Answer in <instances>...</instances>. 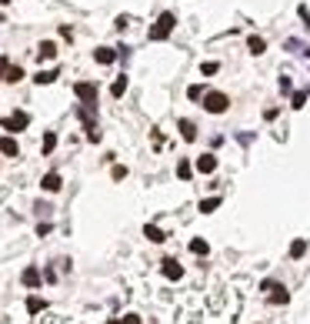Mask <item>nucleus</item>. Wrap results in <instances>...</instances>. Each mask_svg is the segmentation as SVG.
Here are the masks:
<instances>
[{"mask_svg": "<svg viewBox=\"0 0 310 324\" xmlns=\"http://www.w3.org/2000/svg\"><path fill=\"white\" fill-rule=\"evenodd\" d=\"M174 27H177V17H174V14H160V20L150 27V34H147V37H150V40H167Z\"/></svg>", "mask_w": 310, "mask_h": 324, "instance_id": "obj_1", "label": "nucleus"}, {"mask_svg": "<svg viewBox=\"0 0 310 324\" xmlns=\"http://www.w3.org/2000/svg\"><path fill=\"white\" fill-rule=\"evenodd\" d=\"M203 107H207L210 114H223V111L230 107V97H227V94H220V91H210V94L203 97Z\"/></svg>", "mask_w": 310, "mask_h": 324, "instance_id": "obj_2", "label": "nucleus"}, {"mask_svg": "<svg viewBox=\"0 0 310 324\" xmlns=\"http://www.w3.org/2000/svg\"><path fill=\"white\" fill-rule=\"evenodd\" d=\"M73 94L84 104H97V84L93 80H80V84H73Z\"/></svg>", "mask_w": 310, "mask_h": 324, "instance_id": "obj_3", "label": "nucleus"}, {"mask_svg": "<svg viewBox=\"0 0 310 324\" xmlns=\"http://www.w3.org/2000/svg\"><path fill=\"white\" fill-rule=\"evenodd\" d=\"M27 124H30V114H23V111H14V114L3 120V131H10V134H14V131H23Z\"/></svg>", "mask_w": 310, "mask_h": 324, "instance_id": "obj_4", "label": "nucleus"}, {"mask_svg": "<svg viewBox=\"0 0 310 324\" xmlns=\"http://www.w3.org/2000/svg\"><path fill=\"white\" fill-rule=\"evenodd\" d=\"M264 291L270 294L274 304H287V287H284V284H277V281H264Z\"/></svg>", "mask_w": 310, "mask_h": 324, "instance_id": "obj_5", "label": "nucleus"}, {"mask_svg": "<svg viewBox=\"0 0 310 324\" xmlns=\"http://www.w3.org/2000/svg\"><path fill=\"white\" fill-rule=\"evenodd\" d=\"M160 271H164V278H170V281H180L183 278V267L174 261V257H164L160 261Z\"/></svg>", "mask_w": 310, "mask_h": 324, "instance_id": "obj_6", "label": "nucleus"}, {"mask_svg": "<svg viewBox=\"0 0 310 324\" xmlns=\"http://www.w3.org/2000/svg\"><path fill=\"white\" fill-rule=\"evenodd\" d=\"M54 57H57V44L54 40H44V44L37 47V60L44 64V60H54Z\"/></svg>", "mask_w": 310, "mask_h": 324, "instance_id": "obj_7", "label": "nucleus"}, {"mask_svg": "<svg viewBox=\"0 0 310 324\" xmlns=\"http://www.w3.org/2000/svg\"><path fill=\"white\" fill-rule=\"evenodd\" d=\"M20 281H23V287H40V271L37 267H23V274H20Z\"/></svg>", "mask_w": 310, "mask_h": 324, "instance_id": "obj_8", "label": "nucleus"}, {"mask_svg": "<svg viewBox=\"0 0 310 324\" xmlns=\"http://www.w3.org/2000/svg\"><path fill=\"white\" fill-rule=\"evenodd\" d=\"M197 171H200V174H214V171H217V157H214V154L197 157Z\"/></svg>", "mask_w": 310, "mask_h": 324, "instance_id": "obj_9", "label": "nucleus"}, {"mask_svg": "<svg viewBox=\"0 0 310 324\" xmlns=\"http://www.w3.org/2000/svg\"><path fill=\"white\" fill-rule=\"evenodd\" d=\"M93 57H97V64H113V60H117V50H113V47H97Z\"/></svg>", "mask_w": 310, "mask_h": 324, "instance_id": "obj_10", "label": "nucleus"}, {"mask_svg": "<svg viewBox=\"0 0 310 324\" xmlns=\"http://www.w3.org/2000/svg\"><path fill=\"white\" fill-rule=\"evenodd\" d=\"M0 151H3V157H20V147H17V140H14V137H3Z\"/></svg>", "mask_w": 310, "mask_h": 324, "instance_id": "obj_11", "label": "nucleus"}, {"mask_svg": "<svg viewBox=\"0 0 310 324\" xmlns=\"http://www.w3.org/2000/svg\"><path fill=\"white\" fill-rule=\"evenodd\" d=\"M177 127H180L183 140H197V127H194V120H187V117H183V120L177 124Z\"/></svg>", "mask_w": 310, "mask_h": 324, "instance_id": "obj_12", "label": "nucleus"}, {"mask_svg": "<svg viewBox=\"0 0 310 324\" xmlns=\"http://www.w3.org/2000/svg\"><path fill=\"white\" fill-rule=\"evenodd\" d=\"M40 187H44V191H60V174H47V177L40 181Z\"/></svg>", "mask_w": 310, "mask_h": 324, "instance_id": "obj_13", "label": "nucleus"}, {"mask_svg": "<svg viewBox=\"0 0 310 324\" xmlns=\"http://www.w3.org/2000/svg\"><path fill=\"white\" fill-rule=\"evenodd\" d=\"M44 307H47V301H44V298H27V311H30V314H40V311H44Z\"/></svg>", "mask_w": 310, "mask_h": 324, "instance_id": "obj_14", "label": "nucleus"}, {"mask_svg": "<svg viewBox=\"0 0 310 324\" xmlns=\"http://www.w3.org/2000/svg\"><path fill=\"white\" fill-rule=\"evenodd\" d=\"M144 234L150 237V241H154V244H160V241H167V237H164V231H160V228H154V224H147V228H144Z\"/></svg>", "mask_w": 310, "mask_h": 324, "instance_id": "obj_15", "label": "nucleus"}, {"mask_svg": "<svg viewBox=\"0 0 310 324\" xmlns=\"http://www.w3.org/2000/svg\"><path fill=\"white\" fill-rule=\"evenodd\" d=\"M304 254H307V241L300 237V241H293V244H290V257H304Z\"/></svg>", "mask_w": 310, "mask_h": 324, "instance_id": "obj_16", "label": "nucleus"}, {"mask_svg": "<svg viewBox=\"0 0 310 324\" xmlns=\"http://www.w3.org/2000/svg\"><path fill=\"white\" fill-rule=\"evenodd\" d=\"M34 80L40 84V87H44V84H54V80H57V70H40V74H37Z\"/></svg>", "mask_w": 310, "mask_h": 324, "instance_id": "obj_17", "label": "nucleus"}, {"mask_svg": "<svg viewBox=\"0 0 310 324\" xmlns=\"http://www.w3.org/2000/svg\"><path fill=\"white\" fill-rule=\"evenodd\" d=\"M124 91H127V77H117V80H113V87H110V94H113V97H124Z\"/></svg>", "mask_w": 310, "mask_h": 324, "instance_id": "obj_18", "label": "nucleus"}, {"mask_svg": "<svg viewBox=\"0 0 310 324\" xmlns=\"http://www.w3.org/2000/svg\"><path fill=\"white\" fill-rule=\"evenodd\" d=\"M54 147H57V137H54V134H44V140H40V151H44V154H50Z\"/></svg>", "mask_w": 310, "mask_h": 324, "instance_id": "obj_19", "label": "nucleus"}, {"mask_svg": "<svg viewBox=\"0 0 310 324\" xmlns=\"http://www.w3.org/2000/svg\"><path fill=\"white\" fill-rule=\"evenodd\" d=\"M247 47H250V54H264L267 44H264V37H250V40H247Z\"/></svg>", "mask_w": 310, "mask_h": 324, "instance_id": "obj_20", "label": "nucleus"}, {"mask_svg": "<svg viewBox=\"0 0 310 324\" xmlns=\"http://www.w3.org/2000/svg\"><path fill=\"white\" fill-rule=\"evenodd\" d=\"M190 171H194V167H190L187 161H177V177H180V181H190Z\"/></svg>", "mask_w": 310, "mask_h": 324, "instance_id": "obj_21", "label": "nucleus"}, {"mask_svg": "<svg viewBox=\"0 0 310 324\" xmlns=\"http://www.w3.org/2000/svg\"><path fill=\"white\" fill-rule=\"evenodd\" d=\"M217 208H220V197H207V201H200L203 214H210V210H217Z\"/></svg>", "mask_w": 310, "mask_h": 324, "instance_id": "obj_22", "label": "nucleus"}, {"mask_svg": "<svg viewBox=\"0 0 310 324\" xmlns=\"http://www.w3.org/2000/svg\"><path fill=\"white\" fill-rule=\"evenodd\" d=\"M20 77H23V70H20V67H7V77H3V80H7V84H17Z\"/></svg>", "mask_w": 310, "mask_h": 324, "instance_id": "obj_23", "label": "nucleus"}, {"mask_svg": "<svg viewBox=\"0 0 310 324\" xmlns=\"http://www.w3.org/2000/svg\"><path fill=\"white\" fill-rule=\"evenodd\" d=\"M190 251H194V254H207V241H200V237H194V241H190Z\"/></svg>", "mask_w": 310, "mask_h": 324, "instance_id": "obj_24", "label": "nucleus"}, {"mask_svg": "<svg viewBox=\"0 0 310 324\" xmlns=\"http://www.w3.org/2000/svg\"><path fill=\"white\" fill-rule=\"evenodd\" d=\"M107 324H140V318H137V314H127V318H113V321H107Z\"/></svg>", "mask_w": 310, "mask_h": 324, "instance_id": "obj_25", "label": "nucleus"}, {"mask_svg": "<svg viewBox=\"0 0 310 324\" xmlns=\"http://www.w3.org/2000/svg\"><path fill=\"white\" fill-rule=\"evenodd\" d=\"M187 97H190V100H200V97H207V94H203V87H200V84H194V87L187 91Z\"/></svg>", "mask_w": 310, "mask_h": 324, "instance_id": "obj_26", "label": "nucleus"}, {"mask_svg": "<svg viewBox=\"0 0 310 324\" xmlns=\"http://www.w3.org/2000/svg\"><path fill=\"white\" fill-rule=\"evenodd\" d=\"M307 104V91H300V94H293V104L290 107H304Z\"/></svg>", "mask_w": 310, "mask_h": 324, "instance_id": "obj_27", "label": "nucleus"}, {"mask_svg": "<svg viewBox=\"0 0 310 324\" xmlns=\"http://www.w3.org/2000/svg\"><path fill=\"white\" fill-rule=\"evenodd\" d=\"M200 74H207V77H210V74H217V64H214V60H207V64L200 67Z\"/></svg>", "mask_w": 310, "mask_h": 324, "instance_id": "obj_28", "label": "nucleus"}, {"mask_svg": "<svg viewBox=\"0 0 310 324\" xmlns=\"http://www.w3.org/2000/svg\"><path fill=\"white\" fill-rule=\"evenodd\" d=\"M127 177V167H113V181H124Z\"/></svg>", "mask_w": 310, "mask_h": 324, "instance_id": "obj_29", "label": "nucleus"}, {"mask_svg": "<svg viewBox=\"0 0 310 324\" xmlns=\"http://www.w3.org/2000/svg\"><path fill=\"white\" fill-rule=\"evenodd\" d=\"M3 3H7V0H3Z\"/></svg>", "mask_w": 310, "mask_h": 324, "instance_id": "obj_30", "label": "nucleus"}]
</instances>
